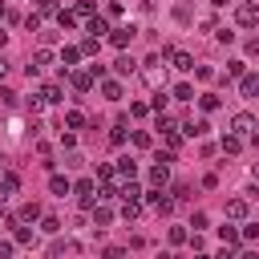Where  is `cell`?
<instances>
[{
  "mask_svg": "<svg viewBox=\"0 0 259 259\" xmlns=\"http://www.w3.org/2000/svg\"><path fill=\"white\" fill-rule=\"evenodd\" d=\"M206 130H210V125H206L202 117H194V121H182V134H186V138H202Z\"/></svg>",
  "mask_w": 259,
  "mask_h": 259,
  "instance_id": "11",
  "label": "cell"
},
{
  "mask_svg": "<svg viewBox=\"0 0 259 259\" xmlns=\"http://www.w3.org/2000/svg\"><path fill=\"white\" fill-rule=\"evenodd\" d=\"M16 243L28 247V243H32V231H28V227H16Z\"/></svg>",
  "mask_w": 259,
  "mask_h": 259,
  "instance_id": "32",
  "label": "cell"
},
{
  "mask_svg": "<svg viewBox=\"0 0 259 259\" xmlns=\"http://www.w3.org/2000/svg\"><path fill=\"white\" fill-rule=\"evenodd\" d=\"M32 4H36V12H40V16H57V12H61V8H57V0H32Z\"/></svg>",
  "mask_w": 259,
  "mask_h": 259,
  "instance_id": "20",
  "label": "cell"
},
{
  "mask_svg": "<svg viewBox=\"0 0 259 259\" xmlns=\"http://www.w3.org/2000/svg\"><path fill=\"white\" fill-rule=\"evenodd\" d=\"M101 93H105V101H121V85H117V81H105Z\"/></svg>",
  "mask_w": 259,
  "mask_h": 259,
  "instance_id": "18",
  "label": "cell"
},
{
  "mask_svg": "<svg viewBox=\"0 0 259 259\" xmlns=\"http://www.w3.org/2000/svg\"><path fill=\"white\" fill-rule=\"evenodd\" d=\"M166 178H170V162H154L150 166V182L154 186H166Z\"/></svg>",
  "mask_w": 259,
  "mask_h": 259,
  "instance_id": "7",
  "label": "cell"
},
{
  "mask_svg": "<svg viewBox=\"0 0 259 259\" xmlns=\"http://www.w3.org/2000/svg\"><path fill=\"white\" fill-rule=\"evenodd\" d=\"M8 255H12V243H8V239H0V259H8Z\"/></svg>",
  "mask_w": 259,
  "mask_h": 259,
  "instance_id": "39",
  "label": "cell"
},
{
  "mask_svg": "<svg viewBox=\"0 0 259 259\" xmlns=\"http://www.w3.org/2000/svg\"><path fill=\"white\" fill-rule=\"evenodd\" d=\"M239 150H243V142H239L235 134H227V138H223V154H239Z\"/></svg>",
  "mask_w": 259,
  "mask_h": 259,
  "instance_id": "22",
  "label": "cell"
},
{
  "mask_svg": "<svg viewBox=\"0 0 259 259\" xmlns=\"http://www.w3.org/2000/svg\"><path fill=\"white\" fill-rule=\"evenodd\" d=\"M190 97H194V89H190L186 81H182V85H174V101H190Z\"/></svg>",
  "mask_w": 259,
  "mask_h": 259,
  "instance_id": "24",
  "label": "cell"
},
{
  "mask_svg": "<svg viewBox=\"0 0 259 259\" xmlns=\"http://www.w3.org/2000/svg\"><path fill=\"white\" fill-rule=\"evenodd\" d=\"M4 40H8V32H0V45H4Z\"/></svg>",
  "mask_w": 259,
  "mask_h": 259,
  "instance_id": "45",
  "label": "cell"
},
{
  "mask_svg": "<svg viewBox=\"0 0 259 259\" xmlns=\"http://www.w3.org/2000/svg\"><path fill=\"white\" fill-rule=\"evenodd\" d=\"M134 146H138V150H146V146H150V134H142V130H138V134H134Z\"/></svg>",
  "mask_w": 259,
  "mask_h": 259,
  "instance_id": "36",
  "label": "cell"
},
{
  "mask_svg": "<svg viewBox=\"0 0 259 259\" xmlns=\"http://www.w3.org/2000/svg\"><path fill=\"white\" fill-rule=\"evenodd\" d=\"M65 125H69V130H81V125H85V113H81V109H69V113H65Z\"/></svg>",
  "mask_w": 259,
  "mask_h": 259,
  "instance_id": "19",
  "label": "cell"
},
{
  "mask_svg": "<svg viewBox=\"0 0 259 259\" xmlns=\"http://www.w3.org/2000/svg\"><path fill=\"white\" fill-rule=\"evenodd\" d=\"M162 57H170L178 73H190V69H194V57H190V53H182V49H174V45H166V49H162Z\"/></svg>",
  "mask_w": 259,
  "mask_h": 259,
  "instance_id": "1",
  "label": "cell"
},
{
  "mask_svg": "<svg viewBox=\"0 0 259 259\" xmlns=\"http://www.w3.org/2000/svg\"><path fill=\"white\" fill-rule=\"evenodd\" d=\"M40 65H53V53H49V49H36V57H32V65H28V73H36Z\"/></svg>",
  "mask_w": 259,
  "mask_h": 259,
  "instance_id": "16",
  "label": "cell"
},
{
  "mask_svg": "<svg viewBox=\"0 0 259 259\" xmlns=\"http://www.w3.org/2000/svg\"><path fill=\"white\" fill-rule=\"evenodd\" d=\"M219 105H223V97H214V93H202V109H206V113H210V109H219Z\"/></svg>",
  "mask_w": 259,
  "mask_h": 259,
  "instance_id": "29",
  "label": "cell"
},
{
  "mask_svg": "<svg viewBox=\"0 0 259 259\" xmlns=\"http://www.w3.org/2000/svg\"><path fill=\"white\" fill-rule=\"evenodd\" d=\"M85 28H89V32H93V36L101 40V36L109 32V20H105V16H89V24H85Z\"/></svg>",
  "mask_w": 259,
  "mask_h": 259,
  "instance_id": "12",
  "label": "cell"
},
{
  "mask_svg": "<svg viewBox=\"0 0 259 259\" xmlns=\"http://www.w3.org/2000/svg\"><path fill=\"white\" fill-rule=\"evenodd\" d=\"M235 20H239V24H255V20H259V8H255V4H239Z\"/></svg>",
  "mask_w": 259,
  "mask_h": 259,
  "instance_id": "9",
  "label": "cell"
},
{
  "mask_svg": "<svg viewBox=\"0 0 259 259\" xmlns=\"http://www.w3.org/2000/svg\"><path fill=\"white\" fill-rule=\"evenodd\" d=\"M227 73L231 77H243V61H227Z\"/></svg>",
  "mask_w": 259,
  "mask_h": 259,
  "instance_id": "34",
  "label": "cell"
},
{
  "mask_svg": "<svg viewBox=\"0 0 259 259\" xmlns=\"http://www.w3.org/2000/svg\"><path fill=\"white\" fill-rule=\"evenodd\" d=\"M231 134H235V138L255 134V117H251V113H235V117H231Z\"/></svg>",
  "mask_w": 259,
  "mask_h": 259,
  "instance_id": "2",
  "label": "cell"
},
{
  "mask_svg": "<svg viewBox=\"0 0 259 259\" xmlns=\"http://www.w3.org/2000/svg\"><path fill=\"white\" fill-rule=\"evenodd\" d=\"M239 93H243V97H255V93H259V73H243Z\"/></svg>",
  "mask_w": 259,
  "mask_h": 259,
  "instance_id": "8",
  "label": "cell"
},
{
  "mask_svg": "<svg viewBox=\"0 0 259 259\" xmlns=\"http://www.w3.org/2000/svg\"><path fill=\"white\" fill-rule=\"evenodd\" d=\"M134 32H138L134 24H121V28H113V32H109V45H117V49H125V45L134 40Z\"/></svg>",
  "mask_w": 259,
  "mask_h": 259,
  "instance_id": "4",
  "label": "cell"
},
{
  "mask_svg": "<svg viewBox=\"0 0 259 259\" xmlns=\"http://www.w3.org/2000/svg\"><path fill=\"white\" fill-rule=\"evenodd\" d=\"M61 73H65V69H61ZM65 77H69V81H73V89H77V93H85V89H89V85H93V73H73V69H69V73H65Z\"/></svg>",
  "mask_w": 259,
  "mask_h": 259,
  "instance_id": "6",
  "label": "cell"
},
{
  "mask_svg": "<svg viewBox=\"0 0 259 259\" xmlns=\"http://www.w3.org/2000/svg\"><path fill=\"white\" fill-rule=\"evenodd\" d=\"M93 219H97V227H105V223L113 219V210H109V206H93Z\"/></svg>",
  "mask_w": 259,
  "mask_h": 259,
  "instance_id": "26",
  "label": "cell"
},
{
  "mask_svg": "<svg viewBox=\"0 0 259 259\" xmlns=\"http://www.w3.org/2000/svg\"><path fill=\"white\" fill-rule=\"evenodd\" d=\"M113 73H117V77H130V73H138V65H134V57H125V53H121V57L113 61Z\"/></svg>",
  "mask_w": 259,
  "mask_h": 259,
  "instance_id": "10",
  "label": "cell"
},
{
  "mask_svg": "<svg viewBox=\"0 0 259 259\" xmlns=\"http://www.w3.org/2000/svg\"><path fill=\"white\" fill-rule=\"evenodd\" d=\"M36 214H40V206H36V202H28V206H20V223H32Z\"/></svg>",
  "mask_w": 259,
  "mask_h": 259,
  "instance_id": "25",
  "label": "cell"
},
{
  "mask_svg": "<svg viewBox=\"0 0 259 259\" xmlns=\"http://www.w3.org/2000/svg\"><path fill=\"white\" fill-rule=\"evenodd\" d=\"M194 259H210V255H194Z\"/></svg>",
  "mask_w": 259,
  "mask_h": 259,
  "instance_id": "46",
  "label": "cell"
},
{
  "mask_svg": "<svg viewBox=\"0 0 259 259\" xmlns=\"http://www.w3.org/2000/svg\"><path fill=\"white\" fill-rule=\"evenodd\" d=\"M16 186H20V178H16L12 170H4V174H0V202H8V198L16 194Z\"/></svg>",
  "mask_w": 259,
  "mask_h": 259,
  "instance_id": "3",
  "label": "cell"
},
{
  "mask_svg": "<svg viewBox=\"0 0 259 259\" xmlns=\"http://www.w3.org/2000/svg\"><path fill=\"white\" fill-rule=\"evenodd\" d=\"M40 227H45V231H49V235H57V231H61V223H57V219H53V214H49V219H45V223H40Z\"/></svg>",
  "mask_w": 259,
  "mask_h": 259,
  "instance_id": "37",
  "label": "cell"
},
{
  "mask_svg": "<svg viewBox=\"0 0 259 259\" xmlns=\"http://www.w3.org/2000/svg\"><path fill=\"white\" fill-rule=\"evenodd\" d=\"M73 190L81 194V206H97V202H93V190H97V186H93V178H81Z\"/></svg>",
  "mask_w": 259,
  "mask_h": 259,
  "instance_id": "5",
  "label": "cell"
},
{
  "mask_svg": "<svg viewBox=\"0 0 259 259\" xmlns=\"http://www.w3.org/2000/svg\"><path fill=\"white\" fill-rule=\"evenodd\" d=\"M77 61H81V49H73V45H65V53H61V69L69 73V69L77 65Z\"/></svg>",
  "mask_w": 259,
  "mask_h": 259,
  "instance_id": "13",
  "label": "cell"
},
{
  "mask_svg": "<svg viewBox=\"0 0 259 259\" xmlns=\"http://www.w3.org/2000/svg\"><path fill=\"white\" fill-rule=\"evenodd\" d=\"M219 239L231 247V243H239V231H235V227H219Z\"/></svg>",
  "mask_w": 259,
  "mask_h": 259,
  "instance_id": "27",
  "label": "cell"
},
{
  "mask_svg": "<svg viewBox=\"0 0 259 259\" xmlns=\"http://www.w3.org/2000/svg\"><path fill=\"white\" fill-rule=\"evenodd\" d=\"M251 138H255V150H259V130H255V134H251Z\"/></svg>",
  "mask_w": 259,
  "mask_h": 259,
  "instance_id": "44",
  "label": "cell"
},
{
  "mask_svg": "<svg viewBox=\"0 0 259 259\" xmlns=\"http://www.w3.org/2000/svg\"><path fill=\"white\" fill-rule=\"evenodd\" d=\"M210 4H214V8H223V4H227V0H210Z\"/></svg>",
  "mask_w": 259,
  "mask_h": 259,
  "instance_id": "43",
  "label": "cell"
},
{
  "mask_svg": "<svg viewBox=\"0 0 259 259\" xmlns=\"http://www.w3.org/2000/svg\"><path fill=\"white\" fill-rule=\"evenodd\" d=\"M194 77H198V81H210V77H214V73H210V69H206V65H194Z\"/></svg>",
  "mask_w": 259,
  "mask_h": 259,
  "instance_id": "35",
  "label": "cell"
},
{
  "mask_svg": "<svg viewBox=\"0 0 259 259\" xmlns=\"http://www.w3.org/2000/svg\"><path fill=\"white\" fill-rule=\"evenodd\" d=\"M243 239H259V223H247L243 227Z\"/></svg>",
  "mask_w": 259,
  "mask_h": 259,
  "instance_id": "38",
  "label": "cell"
},
{
  "mask_svg": "<svg viewBox=\"0 0 259 259\" xmlns=\"http://www.w3.org/2000/svg\"><path fill=\"white\" fill-rule=\"evenodd\" d=\"M239 259H259V255H255V251H247V255H239Z\"/></svg>",
  "mask_w": 259,
  "mask_h": 259,
  "instance_id": "42",
  "label": "cell"
},
{
  "mask_svg": "<svg viewBox=\"0 0 259 259\" xmlns=\"http://www.w3.org/2000/svg\"><path fill=\"white\" fill-rule=\"evenodd\" d=\"M117 174H121V182H134V174H138V166H134L130 158H117Z\"/></svg>",
  "mask_w": 259,
  "mask_h": 259,
  "instance_id": "15",
  "label": "cell"
},
{
  "mask_svg": "<svg viewBox=\"0 0 259 259\" xmlns=\"http://www.w3.org/2000/svg\"><path fill=\"white\" fill-rule=\"evenodd\" d=\"M247 53H255V57H259V36H255V40H247Z\"/></svg>",
  "mask_w": 259,
  "mask_h": 259,
  "instance_id": "40",
  "label": "cell"
},
{
  "mask_svg": "<svg viewBox=\"0 0 259 259\" xmlns=\"http://www.w3.org/2000/svg\"><path fill=\"white\" fill-rule=\"evenodd\" d=\"M255 178H259V166H255Z\"/></svg>",
  "mask_w": 259,
  "mask_h": 259,
  "instance_id": "47",
  "label": "cell"
},
{
  "mask_svg": "<svg viewBox=\"0 0 259 259\" xmlns=\"http://www.w3.org/2000/svg\"><path fill=\"white\" fill-rule=\"evenodd\" d=\"M49 190H53V194H61V198H65V194H69V190H73V186H69V178H65V174H53V178H49Z\"/></svg>",
  "mask_w": 259,
  "mask_h": 259,
  "instance_id": "14",
  "label": "cell"
},
{
  "mask_svg": "<svg viewBox=\"0 0 259 259\" xmlns=\"http://www.w3.org/2000/svg\"><path fill=\"white\" fill-rule=\"evenodd\" d=\"M4 73H8V61H4V57H0V77H4Z\"/></svg>",
  "mask_w": 259,
  "mask_h": 259,
  "instance_id": "41",
  "label": "cell"
},
{
  "mask_svg": "<svg viewBox=\"0 0 259 259\" xmlns=\"http://www.w3.org/2000/svg\"><path fill=\"white\" fill-rule=\"evenodd\" d=\"M77 16H93V0H77Z\"/></svg>",
  "mask_w": 259,
  "mask_h": 259,
  "instance_id": "33",
  "label": "cell"
},
{
  "mask_svg": "<svg viewBox=\"0 0 259 259\" xmlns=\"http://www.w3.org/2000/svg\"><path fill=\"white\" fill-rule=\"evenodd\" d=\"M227 214H231V219H243V214H247V198H231V202H227Z\"/></svg>",
  "mask_w": 259,
  "mask_h": 259,
  "instance_id": "17",
  "label": "cell"
},
{
  "mask_svg": "<svg viewBox=\"0 0 259 259\" xmlns=\"http://www.w3.org/2000/svg\"><path fill=\"white\" fill-rule=\"evenodd\" d=\"M57 24H61V28H73V24H77V12H65V8H61V12H57Z\"/></svg>",
  "mask_w": 259,
  "mask_h": 259,
  "instance_id": "23",
  "label": "cell"
},
{
  "mask_svg": "<svg viewBox=\"0 0 259 259\" xmlns=\"http://www.w3.org/2000/svg\"><path fill=\"white\" fill-rule=\"evenodd\" d=\"M109 142H113V146H121V142H125V121H117V125H113V134H109Z\"/></svg>",
  "mask_w": 259,
  "mask_h": 259,
  "instance_id": "30",
  "label": "cell"
},
{
  "mask_svg": "<svg viewBox=\"0 0 259 259\" xmlns=\"http://www.w3.org/2000/svg\"><path fill=\"white\" fill-rule=\"evenodd\" d=\"M138 214H142L138 202H125V206H121V219H138Z\"/></svg>",
  "mask_w": 259,
  "mask_h": 259,
  "instance_id": "31",
  "label": "cell"
},
{
  "mask_svg": "<svg viewBox=\"0 0 259 259\" xmlns=\"http://www.w3.org/2000/svg\"><path fill=\"white\" fill-rule=\"evenodd\" d=\"M97 49H101V40H97V36H85V40H81V53H89V57H93Z\"/></svg>",
  "mask_w": 259,
  "mask_h": 259,
  "instance_id": "28",
  "label": "cell"
},
{
  "mask_svg": "<svg viewBox=\"0 0 259 259\" xmlns=\"http://www.w3.org/2000/svg\"><path fill=\"white\" fill-rule=\"evenodd\" d=\"M40 97H45L49 105H57V101H61V85H45V89H40Z\"/></svg>",
  "mask_w": 259,
  "mask_h": 259,
  "instance_id": "21",
  "label": "cell"
}]
</instances>
